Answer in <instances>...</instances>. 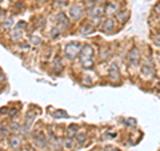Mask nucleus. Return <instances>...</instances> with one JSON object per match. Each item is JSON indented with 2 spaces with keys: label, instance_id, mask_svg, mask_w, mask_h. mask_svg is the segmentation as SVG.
Instances as JSON below:
<instances>
[{
  "label": "nucleus",
  "instance_id": "obj_29",
  "mask_svg": "<svg viewBox=\"0 0 160 151\" xmlns=\"http://www.w3.org/2000/svg\"><path fill=\"white\" fill-rule=\"evenodd\" d=\"M104 151H118V150L113 148V147H106V148H104Z\"/></svg>",
  "mask_w": 160,
  "mask_h": 151
},
{
  "label": "nucleus",
  "instance_id": "obj_5",
  "mask_svg": "<svg viewBox=\"0 0 160 151\" xmlns=\"http://www.w3.org/2000/svg\"><path fill=\"white\" fill-rule=\"evenodd\" d=\"M115 27H116V20H113L112 18H108L102 23V29L106 34H111L115 29Z\"/></svg>",
  "mask_w": 160,
  "mask_h": 151
},
{
  "label": "nucleus",
  "instance_id": "obj_17",
  "mask_svg": "<svg viewBox=\"0 0 160 151\" xmlns=\"http://www.w3.org/2000/svg\"><path fill=\"white\" fill-rule=\"evenodd\" d=\"M73 139L72 138H67V139H64V147L66 148H72L73 147Z\"/></svg>",
  "mask_w": 160,
  "mask_h": 151
},
{
  "label": "nucleus",
  "instance_id": "obj_7",
  "mask_svg": "<svg viewBox=\"0 0 160 151\" xmlns=\"http://www.w3.org/2000/svg\"><path fill=\"white\" fill-rule=\"evenodd\" d=\"M108 76H109V79H111L112 82H115V83L120 80V70H119V67L116 66V64H111V66H109Z\"/></svg>",
  "mask_w": 160,
  "mask_h": 151
},
{
  "label": "nucleus",
  "instance_id": "obj_15",
  "mask_svg": "<svg viewBox=\"0 0 160 151\" xmlns=\"http://www.w3.org/2000/svg\"><path fill=\"white\" fill-rule=\"evenodd\" d=\"M76 140H78V144L79 146H83L84 143H86V140H87V134H80V135H78L76 137Z\"/></svg>",
  "mask_w": 160,
  "mask_h": 151
},
{
  "label": "nucleus",
  "instance_id": "obj_14",
  "mask_svg": "<svg viewBox=\"0 0 160 151\" xmlns=\"http://www.w3.org/2000/svg\"><path fill=\"white\" fill-rule=\"evenodd\" d=\"M9 146H11L12 148L19 147V146H20V139H19L18 137H12L11 140H9Z\"/></svg>",
  "mask_w": 160,
  "mask_h": 151
},
{
  "label": "nucleus",
  "instance_id": "obj_3",
  "mask_svg": "<svg viewBox=\"0 0 160 151\" xmlns=\"http://www.w3.org/2000/svg\"><path fill=\"white\" fill-rule=\"evenodd\" d=\"M80 49H82V46L79 43H69L68 46L66 47V55L69 60H72L78 56L80 54Z\"/></svg>",
  "mask_w": 160,
  "mask_h": 151
},
{
  "label": "nucleus",
  "instance_id": "obj_6",
  "mask_svg": "<svg viewBox=\"0 0 160 151\" xmlns=\"http://www.w3.org/2000/svg\"><path fill=\"white\" fill-rule=\"evenodd\" d=\"M104 13V7H102L100 4H96L93 6L92 8L88 9V16L91 19H95V18H102V15Z\"/></svg>",
  "mask_w": 160,
  "mask_h": 151
},
{
  "label": "nucleus",
  "instance_id": "obj_26",
  "mask_svg": "<svg viewBox=\"0 0 160 151\" xmlns=\"http://www.w3.org/2000/svg\"><path fill=\"white\" fill-rule=\"evenodd\" d=\"M8 126H4V124H2V126H0V131H2V133H7L8 131Z\"/></svg>",
  "mask_w": 160,
  "mask_h": 151
},
{
  "label": "nucleus",
  "instance_id": "obj_8",
  "mask_svg": "<svg viewBox=\"0 0 160 151\" xmlns=\"http://www.w3.org/2000/svg\"><path fill=\"white\" fill-rule=\"evenodd\" d=\"M69 18L73 19V20H79L80 18L83 16V8L80 6H72L71 8H69Z\"/></svg>",
  "mask_w": 160,
  "mask_h": 151
},
{
  "label": "nucleus",
  "instance_id": "obj_30",
  "mask_svg": "<svg viewBox=\"0 0 160 151\" xmlns=\"http://www.w3.org/2000/svg\"><path fill=\"white\" fill-rule=\"evenodd\" d=\"M3 80H4V75L0 74V82H3Z\"/></svg>",
  "mask_w": 160,
  "mask_h": 151
},
{
  "label": "nucleus",
  "instance_id": "obj_2",
  "mask_svg": "<svg viewBox=\"0 0 160 151\" xmlns=\"http://www.w3.org/2000/svg\"><path fill=\"white\" fill-rule=\"evenodd\" d=\"M140 59H142V52H140V49L138 47H133L127 56L128 64L131 67H138L139 63H140Z\"/></svg>",
  "mask_w": 160,
  "mask_h": 151
},
{
  "label": "nucleus",
  "instance_id": "obj_18",
  "mask_svg": "<svg viewBox=\"0 0 160 151\" xmlns=\"http://www.w3.org/2000/svg\"><path fill=\"white\" fill-rule=\"evenodd\" d=\"M153 44H155V47L160 48V32L155 35V38H153Z\"/></svg>",
  "mask_w": 160,
  "mask_h": 151
},
{
  "label": "nucleus",
  "instance_id": "obj_19",
  "mask_svg": "<svg viewBox=\"0 0 160 151\" xmlns=\"http://www.w3.org/2000/svg\"><path fill=\"white\" fill-rule=\"evenodd\" d=\"M124 124H126V126H131V127H133V126L136 124V120L132 119V118H128V119L124 120Z\"/></svg>",
  "mask_w": 160,
  "mask_h": 151
},
{
  "label": "nucleus",
  "instance_id": "obj_4",
  "mask_svg": "<svg viewBox=\"0 0 160 151\" xmlns=\"http://www.w3.org/2000/svg\"><path fill=\"white\" fill-rule=\"evenodd\" d=\"M153 74H155V67H153L152 59H148L142 66V76L144 79H149L153 76Z\"/></svg>",
  "mask_w": 160,
  "mask_h": 151
},
{
  "label": "nucleus",
  "instance_id": "obj_22",
  "mask_svg": "<svg viewBox=\"0 0 160 151\" xmlns=\"http://www.w3.org/2000/svg\"><path fill=\"white\" fill-rule=\"evenodd\" d=\"M51 34H52V35H51L52 38H56V36H58V34L60 35V28H53L52 31H51Z\"/></svg>",
  "mask_w": 160,
  "mask_h": 151
},
{
  "label": "nucleus",
  "instance_id": "obj_23",
  "mask_svg": "<svg viewBox=\"0 0 160 151\" xmlns=\"http://www.w3.org/2000/svg\"><path fill=\"white\" fill-rule=\"evenodd\" d=\"M11 128H12V131H19V130H20V126H19L18 123L12 122V123H11Z\"/></svg>",
  "mask_w": 160,
  "mask_h": 151
},
{
  "label": "nucleus",
  "instance_id": "obj_27",
  "mask_svg": "<svg viewBox=\"0 0 160 151\" xmlns=\"http://www.w3.org/2000/svg\"><path fill=\"white\" fill-rule=\"evenodd\" d=\"M15 114H18V108H12L11 111H9V118H12Z\"/></svg>",
  "mask_w": 160,
  "mask_h": 151
},
{
  "label": "nucleus",
  "instance_id": "obj_28",
  "mask_svg": "<svg viewBox=\"0 0 160 151\" xmlns=\"http://www.w3.org/2000/svg\"><path fill=\"white\" fill-rule=\"evenodd\" d=\"M0 112H2V114L6 112V114H7V112H8V107H3L2 110H0Z\"/></svg>",
  "mask_w": 160,
  "mask_h": 151
},
{
  "label": "nucleus",
  "instance_id": "obj_21",
  "mask_svg": "<svg viewBox=\"0 0 160 151\" xmlns=\"http://www.w3.org/2000/svg\"><path fill=\"white\" fill-rule=\"evenodd\" d=\"M53 117H55V118H60V117H67V112H66V111H63V110H59V111L53 112Z\"/></svg>",
  "mask_w": 160,
  "mask_h": 151
},
{
  "label": "nucleus",
  "instance_id": "obj_12",
  "mask_svg": "<svg viewBox=\"0 0 160 151\" xmlns=\"http://www.w3.org/2000/svg\"><path fill=\"white\" fill-rule=\"evenodd\" d=\"M58 22H59L60 26H62V29H64V28L68 27V19L66 18V15H64V13H59Z\"/></svg>",
  "mask_w": 160,
  "mask_h": 151
},
{
  "label": "nucleus",
  "instance_id": "obj_1",
  "mask_svg": "<svg viewBox=\"0 0 160 151\" xmlns=\"http://www.w3.org/2000/svg\"><path fill=\"white\" fill-rule=\"evenodd\" d=\"M79 55H80V62H82L84 68H91L93 66V48L89 44L83 46Z\"/></svg>",
  "mask_w": 160,
  "mask_h": 151
},
{
  "label": "nucleus",
  "instance_id": "obj_11",
  "mask_svg": "<svg viewBox=\"0 0 160 151\" xmlns=\"http://www.w3.org/2000/svg\"><path fill=\"white\" fill-rule=\"evenodd\" d=\"M35 144H36L38 147H44V146L47 144V139L43 133H39V135L35 137Z\"/></svg>",
  "mask_w": 160,
  "mask_h": 151
},
{
  "label": "nucleus",
  "instance_id": "obj_20",
  "mask_svg": "<svg viewBox=\"0 0 160 151\" xmlns=\"http://www.w3.org/2000/svg\"><path fill=\"white\" fill-rule=\"evenodd\" d=\"M31 43L33 44V46H39V44H42V39L36 38V36H32L31 38Z\"/></svg>",
  "mask_w": 160,
  "mask_h": 151
},
{
  "label": "nucleus",
  "instance_id": "obj_13",
  "mask_svg": "<svg viewBox=\"0 0 160 151\" xmlns=\"http://www.w3.org/2000/svg\"><path fill=\"white\" fill-rule=\"evenodd\" d=\"M93 31V27L91 26V24H86V26H83L82 28H80V32H82L83 35H89Z\"/></svg>",
  "mask_w": 160,
  "mask_h": 151
},
{
  "label": "nucleus",
  "instance_id": "obj_31",
  "mask_svg": "<svg viewBox=\"0 0 160 151\" xmlns=\"http://www.w3.org/2000/svg\"><path fill=\"white\" fill-rule=\"evenodd\" d=\"M100 2H106V0H96V3H100Z\"/></svg>",
  "mask_w": 160,
  "mask_h": 151
},
{
  "label": "nucleus",
  "instance_id": "obj_25",
  "mask_svg": "<svg viewBox=\"0 0 160 151\" xmlns=\"http://www.w3.org/2000/svg\"><path fill=\"white\" fill-rule=\"evenodd\" d=\"M11 24H12V19L11 18L7 19V20H4V26H6V27H9Z\"/></svg>",
  "mask_w": 160,
  "mask_h": 151
},
{
  "label": "nucleus",
  "instance_id": "obj_32",
  "mask_svg": "<svg viewBox=\"0 0 160 151\" xmlns=\"http://www.w3.org/2000/svg\"><path fill=\"white\" fill-rule=\"evenodd\" d=\"M16 151H18V150H16Z\"/></svg>",
  "mask_w": 160,
  "mask_h": 151
},
{
  "label": "nucleus",
  "instance_id": "obj_16",
  "mask_svg": "<svg viewBox=\"0 0 160 151\" xmlns=\"http://www.w3.org/2000/svg\"><path fill=\"white\" fill-rule=\"evenodd\" d=\"M78 130H79V126L78 124H71L68 127V134L69 135H75V134L78 133Z\"/></svg>",
  "mask_w": 160,
  "mask_h": 151
},
{
  "label": "nucleus",
  "instance_id": "obj_24",
  "mask_svg": "<svg viewBox=\"0 0 160 151\" xmlns=\"http://www.w3.org/2000/svg\"><path fill=\"white\" fill-rule=\"evenodd\" d=\"M153 11H155V13L159 15V16H160V3H158L156 6L153 7Z\"/></svg>",
  "mask_w": 160,
  "mask_h": 151
},
{
  "label": "nucleus",
  "instance_id": "obj_9",
  "mask_svg": "<svg viewBox=\"0 0 160 151\" xmlns=\"http://www.w3.org/2000/svg\"><path fill=\"white\" fill-rule=\"evenodd\" d=\"M118 12H119V6L116 3L108 2L106 4V7H104V13H107L108 16H111V15H116Z\"/></svg>",
  "mask_w": 160,
  "mask_h": 151
},
{
  "label": "nucleus",
  "instance_id": "obj_10",
  "mask_svg": "<svg viewBox=\"0 0 160 151\" xmlns=\"http://www.w3.org/2000/svg\"><path fill=\"white\" fill-rule=\"evenodd\" d=\"M128 19H129V11H119L116 13V22L119 23H126L128 22Z\"/></svg>",
  "mask_w": 160,
  "mask_h": 151
}]
</instances>
